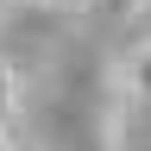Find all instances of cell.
<instances>
[{
    "label": "cell",
    "instance_id": "1",
    "mask_svg": "<svg viewBox=\"0 0 151 151\" xmlns=\"http://www.w3.org/2000/svg\"><path fill=\"white\" fill-rule=\"evenodd\" d=\"M13 120H19V76H13V63H0V132Z\"/></svg>",
    "mask_w": 151,
    "mask_h": 151
},
{
    "label": "cell",
    "instance_id": "2",
    "mask_svg": "<svg viewBox=\"0 0 151 151\" xmlns=\"http://www.w3.org/2000/svg\"><path fill=\"white\" fill-rule=\"evenodd\" d=\"M126 88L139 94V101H151V44H139V57H132V76H126Z\"/></svg>",
    "mask_w": 151,
    "mask_h": 151
},
{
    "label": "cell",
    "instance_id": "3",
    "mask_svg": "<svg viewBox=\"0 0 151 151\" xmlns=\"http://www.w3.org/2000/svg\"><path fill=\"white\" fill-rule=\"evenodd\" d=\"M132 32H139L145 44H151V0H139V13H132Z\"/></svg>",
    "mask_w": 151,
    "mask_h": 151
},
{
    "label": "cell",
    "instance_id": "4",
    "mask_svg": "<svg viewBox=\"0 0 151 151\" xmlns=\"http://www.w3.org/2000/svg\"><path fill=\"white\" fill-rule=\"evenodd\" d=\"M38 6H76V0H38Z\"/></svg>",
    "mask_w": 151,
    "mask_h": 151
},
{
    "label": "cell",
    "instance_id": "5",
    "mask_svg": "<svg viewBox=\"0 0 151 151\" xmlns=\"http://www.w3.org/2000/svg\"><path fill=\"white\" fill-rule=\"evenodd\" d=\"M0 151H13V145H6V132H0Z\"/></svg>",
    "mask_w": 151,
    "mask_h": 151
},
{
    "label": "cell",
    "instance_id": "6",
    "mask_svg": "<svg viewBox=\"0 0 151 151\" xmlns=\"http://www.w3.org/2000/svg\"><path fill=\"white\" fill-rule=\"evenodd\" d=\"M6 6H13V0H0V13H6Z\"/></svg>",
    "mask_w": 151,
    "mask_h": 151
}]
</instances>
